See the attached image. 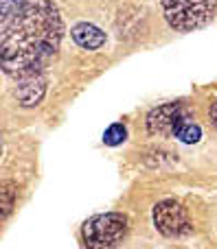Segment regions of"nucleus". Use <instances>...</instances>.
I'll return each instance as SVG.
<instances>
[{
    "mask_svg": "<svg viewBox=\"0 0 217 249\" xmlns=\"http://www.w3.org/2000/svg\"><path fill=\"white\" fill-rule=\"evenodd\" d=\"M0 64L13 79L44 72L64 35L59 9L51 0H29L9 24L0 26Z\"/></svg>",
    "mask_w": 217,
    "mask_h": 249,
    "instance_id": "f257e3e1",
    "label": "nucleus"
},
{
    "mask_svg": "<svg viewBox=\"0 0 217 249\" xmlns=\"http://www.w3.org/2000/svg\"><path fill=\"white\" fill-rule=\"evenodd\" d=\"M215 7L217 0H162V16L174 31L189 33L209 24Z\"/></svg>",
    "mask_w": 217,
    "mask_h": 249,
    "instance_id": "f03ea898",
    "label": "nucleus"
},
{
    "mask_svg": "<svg viewBox=\"0 0 217 249\" xmlns=\"http://www.w3.org/2000/svg\"><path fill=\"white\" fill-rule=\"evenodd\" d=\"M130 221L121 212L95 214L83 223V243L86 249H114L127 234Z\"/></svg>",
    "mask_w": 217,
    "mask_h": 249,
    "instance_id": "7ed1b4c3",
    "label": "nucleus"
},
{
    "mask_svg": "<svg viewBox=\"0 0 217 249\" xmlns=\"http://www.w3.org/2000/svg\"><path fill=\"white\" fill-rule=\"evenodd\" d=\"M154 225H156V230L162 236L169 238L187 236L193 230L191 221H189V212L176 199H165V201L156 203V208H154Z\"/></svg>",
    "mask_w": 217,
    "mask_h": 249,
    "instance_id": "20e7f679",
    "label": "nucleus"
},
{
    "mask_svg": "<svg viewBox=\"0 0 217 249\" xmlns=\"http://www.w3.org/2000/svg\"><path fill=\"white\" fill-rule=\"evenodd\" d=\"M189 116V109L182 103H165L154 107L147 114V131L156 138H171L176 133V127Z\"/></svg>",
    "mask_w": 217,
    "mask_h": 249,
    "instance_id": "39448f33",
    "label": "nucleus"
},
{
    "mask_svg": "<svg viewBox=\"0 0 217 249\" xmlns=\"http://www.w3.org/2000/svg\"><path fill=\"white\" fill-rule=\"evenodd\" d=\"M16 99L22 107H35L42 103L44 94H46V77L44 72L29 74V77L16 79Z\"/></svg>",
    "mask_w": 217,
    "mask_h": 249,
    "instance_id": "423d86ee",
    "label": "nucleus"
},
{
    "mask_svg": "<svg viewBox=\"0 0 217 249\" xmlns=\"http://www.w3.org/2000/svg\"><path fill=\"white\" fill-rule=\"evenodd\" d=\"M70 35H73L75 44H79V46L86 48V51H97V48H101L105 44V33L99 26L90 24V22H79V24H75Z\"/></svg>",
    "mask_w": 217,
    "mask_h": 249,
    "instance_id": "0eeeda50",
    "label": "nucleus"
},
{
    "mask_svg": "<svg viewBox=\"0 0 217 249\" xmlns=\"http://www.w3.org/2000/svg\"><path fill=\"white\" fill-rule=\"evenodd\" d=\"M174 138H178V140L184 142V144H196V142H200V138H202V129H200V124H196L191 118H184V121L176 127Z\"/></svg>",
    "mask_w": 217,
    "mask_h": 249,
    "instance_id": "6e6552de",
    "label": "nucleus"
},
{
    "mask_svg": "<svg viewBox=\"0 0 217 249\" xmlns=\"http://www.w3.org/2000/svg\"><path fill=\"white\" fill-rule=\"evenodd\" d=\"M29 0H0V26L9 24Z\"/></svg>",
    "mask_w": 217,
    "mask_h": 249,
    "instance_id": "1a4fd4ad",
    "label": "nucleus"
},
{
    "mask_svg": "<svg viewBox=\"0 0 217 249\" xmlns=\"http://www.w3.org/2000/svg\"><path fill=\"white\" fill-rule=\"evenodd\" d=\"M125 140H127V129H125V124H121V123L110 124V127L105 129V133H103V142L108 146H118V144H123Z\"/></svg>",
    "mask_w": 217,
    "mask_h": 249,
    "instance_id": "9d476101",
    "label": "nucleus"
},
{
    "mask_svg": "<svg viewBox=\"0 0 217 249\" xmlns=\"http://www.w3.org/2000/svg\"><path fill=\"white\" fill-rule=\"evenodd\" d=\"M0 195H2V219H7L13 208V201H16V186L11 181H4Z\"/></svg>",
    "mask_w": 217,
    "mask_h": 249,
    "instance_id": "9b49d317",
    "label": "nucleus"
},
{
    "mask_svg": "<svg viewBox=\"0 0 217 249\" xmlns=\"http://www.w3.org/2000/svg\"><path fill=\"white\" fill-rule=\"evenodd\" d=\"M209 118H211V124L217 129V101L213 105H211V109H209Z\"/></svg>",
    "mask_w": 217,
    "mask_h": 249,
    "instance_id": "f8f14e48",
    "label": "nucleus"
}]
</instances>
